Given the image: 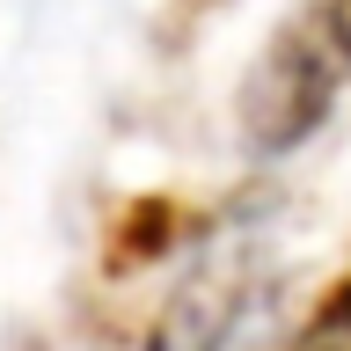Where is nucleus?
Masks as SVG:
<instances>
[{
  "instance_id": "f257e3e1",
  "label": "nucleus",
  "mask_w": 351,
  "mask_h": 351,
  "mask_svg": "<svg viewBox=\"0 0 351 351\" xmlns=\"http://www.w3.org/2000/svg\"><path fill=\"white\" fill-rule=\"evenodd\" d=\"M351 88V0H300L263 37L256 66L241 73L234 125L256 161H278L329 125L337 95Z\"/></svg>"
},
{
  "instance_id": "7ed1b4c3",
  "label": "nucleus",
  "mask_w": 351,
  "mask_h": 351,
  "mask_svg": "<svg viewBox=\"0 0 351 351\" xmlns=\"http://www.w3.org/2000/svg\"><path fill=\"white\" fill-rule=\"evenodd\" d=\"M293 351H351V285H337V293L307 315V329L293 337Z\"/></svg>"
},
{
  "instance_id": "f03ea898",
  "label": "nucleus",
  "mask_w": 351,
  "mask_h": 351,
  "mask_svg": "<svg viewBox=\"0 0 351 351\" xmlns=\"http://www.w3.org/2000/svg\"><path fill=\"white\" fill-rule=\"evenodd\" d=\"M241 322V271L234 263H205L176 285V300L161 307V337L154 351H227L234 337L227 329Z\"/></svg>"
}]
</instances>
